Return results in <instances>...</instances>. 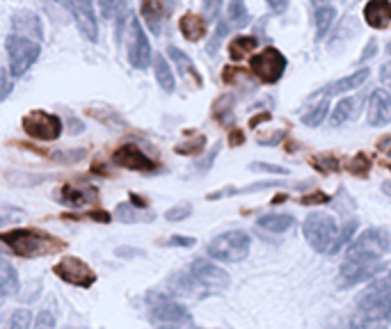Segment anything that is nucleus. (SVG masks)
I'll return each instance as SVG.
<instances>
[{
  "label": "nucleus",
  "mask_w": 391,
  "mask_h": 329,
  "mask_svg": "<svg viewBox=\"0 0 391 329\" xmlns=\"http://www.w3.org/2000/svg\"><path fill=\"white\" fill-rule=\"evenodd\" d=\"M192 213V206L190 203H178V206H172L167 213H165V219L167 222H181V219H188Z\"/></svg>",
  "instance_id": "35"
},
{
  "label": "nucleus",
  "mask_w": 391,
  "mask_h": 329,
  "mask_svg": "<svg viewBox=\"0 0 391 329\" xmlns=\"http://www.w3.org/2000/svg\"><path fill=\"white\" fill-rule=\"evenodd\" d=\"M69 10L74 12V21L81 35L88 39V42L97 44L99 42V23L94 17V3L92 0H72V7Z\"/></svg>",
  "instance_id": "13"
},
{
  "label": "nucleus",
  "mask_w": 391,
  "mask_h": 329,
  "mask_svg": "<svg viewBox=\"0 0 391 329\" xmlns=\"http://www.w3.org/2000/svg\"><path fill=\"white\" fill-rule=\"evenodd\" d=\"M53 274H58L65 284L76 286V288H92L97 284V272L78 256H62L60 261L53 265Z\"/></svg>",
  "instance_id": "9"
},
{
  "label": "nucleus",
  "mask_w": 391,
  "mask_h": 329,
  "mask_svg": "<svg viewBox=\"0 0 391 329\" xmlns=\"http://www.w3.org/2000/svg\"><path fill=\"white\" fill-rule=\"evenodd\" d=\"M7 222H12V215H0V226L7 224Z\"/></svg>",
  "instance_id": "48"
},
{
  "label": "nucleus",
  "mask_w": 391,
  "mask_h": 329,
  "mask_svg": "<svg viewBox=\"0 0 391 329\" xmlns=\"http://www.w3.org/2000/svg\"><path fill=\"white\" fill-rule=\"evenodd\" d=\"M178 30H181V35L188 42H199V39L206 35V19L188 12L181 17V21H178Z\"/></svg>",
  "instance_id": "20"
},
{
  "label": "nucleus",
  "mask_w": 391,
  "mask_h": 329,
  "mask_svg": "<svg viewBox=\"0 0 391 329\" xmlns=\"http://www.w3.org/2000/svg\"><path fill=\"white\" fill-rule=\"evenodd\" d=\"M142 17L151 33H160V21H163V0H142Z\"/></svg>",
  "instance_id": "27"
},
{
  "label": "nucleus",
  "mask_w": 391,
  "mask_h": 329,
  "mask_svg": "<svg viewBox=\"0 0 391 329\" xmlns=\"http://www.w3.org/2000/svg\"><path fill=\"white\" fill-rule=\"evenodd\" d=\"M369 124L371 126H387L391 124V96L385 90H373L369 99Z\"/></svg>",
  "instance_id": "16"
},
{
  "label": "nucleus",
  "mask_w": 391,
  "mask_h": 329,
  "mask_svg": "<svg viewBox=\"0 0 391 329\" xmlns=\"http://www.w3.org/2000/svg\"><path fill=\"white\" fill-rule=\"evenodd\" d=\"M126 37H128V62H131V67L140 69V71L149 69V65L153 62V53H151L149 37H147L140 19H135V17L128 19V35Z\"/></svg>",
  "instance_id": "11"
},
{
  "label": "nucleus",
  "mask_w": 391,
  "mask_h": 329,
  "mask_svg": "<svg viewBox=\"0 0 391 329\" xmlns=\"http://www.w3.org/2000/svg\"><path fill=\"white\" fill-rule=\"evenodd\" d=\"M10 90H12V85H10V81H7L5 71L0 69V99H5L7 94H10Z\"/></svg>",
  "instance_id": "45"
},
{
  "label": "nucleus",
  "mask_w": 391,
  "mask_h": 329,
  "mask_svg": "<svg viewBox=\"0 0 391 329\" xmlns=\"http://www.w3.org/2000/svg\"><path fill=\"white\" fill-rule=\"evenodd\" d=\"M252 169H265V171H272V174H286L284 167H272V164H268V162H254Z\"/></svg>",
  "instance_id": "44"
},
{
  "label": "nucleus",
  "mask_w": 391,
  "mask_h": 329,
  "mask_svg": "<svg viewBox=\"0 0 391 329\" xmlns=\"http://www.w3.org/2000/svg\"><path fill=\"white\" fill-rule=\"evenodd\" d=\"M314 19H316V42H323L327 30L332 28V23L336 19V10L332 5H323V7H318V10H316Z\"/></svg>",
  "instance_id": "28"
},
{
  "label": "nucleus",
  "mask_w": 391,
  "mask_h": 329,
  "mask_svg": "<svg viewBox=\"0 0 391 329\" xmlns=\"http://www.w3.org/2000/svg\"><path fill=\"white\" fill-rule=\"evenodd\" d=\"M7 55H10V74L12 78H21L26 76L33 65L42 55V46L35 39L28 37H19V35H10L5 42Z\"/></svg>",
  "instance_id": "6"
},
{
  "label": "nucleus",
  "mask_w": 391,
  "mask_h": 329,
  "mask_svg": "<svg viewBox=\"0 0 391 329\" xmlns=\"http://www.w3.org/2000/svg\"><path fill=\"white\" fill-rule=\"evenodd\" d=\"M153 74H156V81H158L163 92H174L176 81H174V74H172L169 62L165 60V55L153 53Z\"/></svg>",
  "instance_id": "24"
},
{
  "label": "nucleus",
  "mask_w": 391,
  "mask_h": 329,
  "mask_svg": "<svg viewBox=\"0 0 391 329\" xmlns=\"http://www.w3.org/2000/svg\"><path fill=\"white\" fill-rule=\"evenodd\" d=\"M382 192L389 194V197H391V183H382Z\"/></svg>",
  "instance_id": "49"
},
{
  "label": "nucleus",
  "mask_w": 391,
  "mask_h": 329,
  "mask_svg": "<svg viewBox=\"0 0 391 329\" xmlns=\"http://www.w3.org/2000/svg\"><path fill=\"white\" fill-rule=\"evenodd\" d=\"M49 3H58L62 7H72V0H49Z\"/></svg>",
  "instance_id": "47"
},
{
  "label": "nucleus",
  "mask_w": 391,
  "mask_h": 329,
  "mask_svg": "<svg viewBox=\"0 0 391 329\" xmlns=\"http://www.w3.org/2000/svg\"><path fill=\"white\" fill-rule=\"evenodd\" d=\"M226 17H229V26L233 28H245L249 23V12L245 7V0H229L226 5Z\"/></svg>",
  "instance_id": "30"
},
{
  "label": "nucleus",
  "mask_w": 391,
  "mask_h": 329,
  "mask_svg": "<svg viewBox=\"0 0 391 329\" xmlns=\"http://www.w3.org/2000/svg\"><path fill=\"white\" fill-rule=\"evenodd\" d=\"M12 28H14V35L28 37V39L35 37V42H39V39L44 37L42 19H39L37 14L30 12V10H21V12L14 14V17H12Z\"/></svg>",
  "instance_id": "15"
},
{
  "label": "nucleus",
  "mask_w": 391,
  "mask_h": 329,
  "mask_svg": "<svg viewBox=\"0 0 391 329\" xmlns=\"http://www.w3.org/2000/svg\"><path fill=\"white\" fill-rule=\"evenodd\" d=\"M113 162L117 164V167L133 169V171H153L156 169V162L138 144L117 146L115 153H113Z\"/></svg>",
  "instance_id": "12"
},
{
  "label": "nucleus",
  "mask_w": 391,
  "mask_h": 329,
  "mask_svg": "<svg viewBox=\"0 0 391 329\" xmlns=\"http://www.w3.org/2000/svg\"><path fill=\"white\" fill-rule=\"evenodd\" d=\"M226 30H229V23H226V21H222L220 26H217V30H215L213 39H210V44L206 46L208 55H215V53H217V49H220L222 39H224V35H226Z\"/></svg>",
  "instance_id": "37"
},
{
  "label": "nucleus",
  "mask_w": 391,
  "mask_h": 329,
  "mask_svg": "<svg viewBox=\"0 0 391 329\" xmlns=\"http://www.w3.org/2000/svg\"><path fill=\"white\" fill-rule=\"evenodd\" d=\"M33 329H56V316H53V311H49V309L39 311Z\"/></svg>",
  "instance_id": "36"
},
{
  "label": "nucleus",
  "mask_w": 391,
  "mask_h": 329,
  "mask_svg": "<svg viewBox=\"0 0 391 329\" xmlns=\"http://www.w3.org/2000/svg\"><path fill=\"white\" fill-rule=\"evenodd\" d=\"M391 247V238L382 229H366L350 240L346 249V261L341 263V286H357L366 279H375L389 265L382 261Z\"/></svg>",
  "instance_id": "1"
},
{
  "label": "nucleus",
  "mask_w": 391,
  "mask_h": 329,
  "mask_svg": "<svg viewBox=\"0 0 391 329\" xmlns=\"http://www.w3.org/2000/svg\"><path fill=\"white\" fill-rule=\"evenodd\" d=\"M375 51H378V42H375V39H373V42H369V46H366V49H364V53H362V58H359V62H366L369 58H373Z\"/></svg>",
  "instance_id": "46"
},
{
  "label": "nucleus",
  "mask_w": 391,
  "mask_h": 329,
  "mask_svg": "<svg viewBox=\"0 0 391 329\" xmlns=\"http://www.w3.org/2000/svg\"><path fill=\"white\" fill-rule=\"evenodd\" d=\"M23 130H26L28 137L39 140V142H53L62 135V119L58 115L46 112V110H33L23 117L21 121Z\"/></svg>",
  "instance_id": "7"
},
{
  "label": "nucleus",
  "mask_w": 391,
  "mask_h": 329,
  "mask_svg": "<svg viewBox=\"0 0 391 329\" xmlns=\"http://www.w3.org/2000/svg\"><path fill=\"white\" fill-rule=\"evenodd\" d=\"M314 103L309 106V110H304L302 112V124L304 126H318V124H323L325 121V117L327 112H330V96L327 94H323V96H316V99H311Z\"/></svg>",
  "instance_id": "22"
},
{
  "label": "nucleus",
  "mask_w": 391,
  "mask_h": 329,
  "mask_svg": "<svg viewBox=\"0 0 391 329\" xmlns=\"http://www.w3.org/2000/svg\"><path fill=\"white\" fill-rule=\"evenodd\" d=\"M357 108H359V101L357 99H343L336 103V108L332 110V117H330V124L334 128L343 126L346 121H350L353 117H357Z\"/></svg>",
  "instance_id": "25"
},
{
  "label": "nucleus",
  "mask_w": 391,
  "mask_h": 329,
  "mask_svg": "<svg viewBox=\"0 0 391 329\" xmlns=\"http://www.w3.org/2000/svg\"><path fill=\"white\" fill-rule=\"evenodd\" d=\"M265 3L275 14H284L288 10V0H265Z\"/></svg>",
  "instance_id": "43"
},
{
  "label": "nucleus",
  "mask_w": 391,
  "mask_h": 329,
  "mask_svg": "<svg viewBox=\"0 0 391 329\" xmlns=\"http://www.w3.org/2000/svg\"><path fill=\"white\" fill-rule=\"evenodd\" d=\"M380 81L391 92V62H385V65L380 67Z\"/></svg>",
  "instance_id": "42"
},
{
  "label": "nucleus",
  "mask_w": 391,
  "mask_h": 329,
  "mask_svg": "<svg viewBox=\"0 0 391 329\" xmlns=\"http://www.w3.org/2000/svg\"><path fill=\"white\" fill-rule=\"evenodd\" d=\"M17 293H19V272L7 258L0 256V300H7V297Z\"/></svg>",
  "instance_id": "19"
},
{
  "label": "nucleus",
  "mask_w": 391,
  "mask_h": 329,
  "mask_svg": "<svg viewBox=\"0 0 391 329\" xmlns=\"http://www.w3.org/2000/svg\"><path fill=\"white\" fill-rule=\"evenodd\" d=\"M5 329H33V311L17 309L7 320Z\"/></svg>",
  "instance_id": "33"
},
{
  "label": "nucleus",
  "mask_w": 391,
  "mask_h": 329,
  "mask_svg": "<svg viewBox=\"0 0 391 329\" xmlns=\"http://www.w3.org/2000/svg\"><path fill=\"white\" fill-rule=\"evenodd\" d=\"M147 318L156 325V329H185L192 323L183 304H178L172 295L163 293L147 295Z\"/></svg>",
  "instance_id": "3"
},
{
  "label": "nucleus",
  "mask_w": 391,
  "mask_h": 329,
  "mask_svg": "<svg viewBox=\"0 0 391 329\" xmlns=\"http://www.w3.org/2000/svg\"><path fill=\"white\" fill-rule=\"evenodd\" d=\"M165 247H192L194 245V238L190 236H172L169 240L163 242Z\"/></svg>",
  "instance_id": "39"
},
{
  "label": "nucleus",
  "mask_w": 391,
  "mask_h": 329,
  "mask_svg": "<svg viewBox=\"0 0 391 329\" xmlns=\"http://www.w3.org/2000/svg\"><path fill=\"white\" fill-rule=\"evenodd\" d=\"M85 155H88V149H67V151H53L51 158L60 164H74L81 162Z\"/></svg>",
  "instance_id": "34"
},
{
  "label": "nucleus",
  "mask_w": 391,
  "mask_h": 329,
  "mask_svg": "<svg viewBox=\"0 0 391 329\" xmlns=\"http://www.w3.org/2000/svg\"><path fill=\"white\" fill-rule=\"evenodd\" d=\"M167 55L172 58V62H174V65H176L178 74H181L183 78H192L194 83L201 85V76H199V71H197V67L192 65V60L188 58V55H185L181 49H176V46H169V49H167Z\"/></svg>",
  "instance_id": "23"
},
{
  "label": "nucleus",
  "mask_w": 391,
  "mask_h": 329,
  "mask_svg": "<svg viewBox=\"0 0 391 329\" xmlns=\"http://www.w3.org/2000/svg\"><path fill=\"white\" fill-rule=\"evenodd\" d=\"M115 256L119 258H133V256H144L142 249H133V247H117L115 249Z\"/></svg>",
  "instance_id": "41"
},
{
  "label": "nucleus",
  "mask_w": 391,
  "mask_h": 329,
  "mask_svg": "<svg viewBox=\"0 0 391 329\" xmlns=\"http://www.w3.org/2000/svg\"><path fill=\"white\" fill-rule=\"evenodd\" d=\"M115 217L119 219V222H151V213H142L140 208H135L133 203H119V206L115 208Z\"/></svg>",
  "instance_id": "31"
},
{
  "label": "nucleus",
  "mask_w": 391,
  "mask_h": 329,
  "mask_svg": "<svg viewBox=\"0 0 391 329\" xmlns=\"http://www.w3.org/2000/svg\"><path fill=\"white\" fill-rule=\"evenodd\" d=\"M350 329H391V323H389V320H378V318L362 316V313L355 311V316L350 318Z\"/></svg>",
  "instance_id": "32"
},
{
  "label": "nucleus",
  "mask_w": 391,
  "mask_h": 329,
  "mask_svg": "<svg viewBox=\"0 0 391 329\" xmlns=\"http://www.w3.org/2000/svg\"><path fill=\"white\" fill-rule=\"evenodd\" d=\"M249 245H252V238H249L247 231L233 229L215 236L213 240L206 245V254L210 261H222V263H238L242 258H247L249 254Z\"/></svg>",
  "instance_id": "4"
},
{
  "label": "nucleus",
  "mask_w": 391,
  "mask_h": 329,
  "mask_svg": "<svg viewBox=\"0 0 391 329\" xmlns=\"http://www.w3.org/2000/svg\"><path fill=\"white\" fill-rule=\"evenodd\" d=\"M387 51H389V55H391V42H389V46H387Z\"/></svg>",
  "instance_id": "51"
},
{
  "label": "nucleus",
  "mask_w": 391,
  "mask_h": 329,
  "mask_svg": "<svg viewBox=\"0 0 391 329\" xmlns=\"http://www.w3.org/2000/svg\"><path fill=\"white\" fill-rule=\"evenodd\" d=\"M302 233L311 247L320 254H332V249L339 240V224L327 213H311L302 224Z\"/></svg>",
  "instance_id": "5"
},
{
  "label": "nucleus",
  "mask_w": 391,
  "mask_h": 329,
  "mask_svg": "<svg viewBox=\"0 0 391 329\" xmlns=\"http://www.w3.org/2000/svg\"><path fill=\"white\" fill-rule=\"evenodd\" d=\"M220 7H222V0H204V5H201V10H204V19L213 21L217 14H220Z\"/></svg>",
  "instance_id": "38"
},
{
  "label": "nucleus",
  "mask_w": 391,
  "mask_h": 329,
  "mask_svg": "<svg viewBox=\"0 0 391 329\" xmlns=\"http://www.w3.org/2000/svg\"><path fill=\"white\" fill-rule=\"evenodd\" d=\"M201 149H204V137H197L194 140V144H181V146H176V151L178 153H199Z\"/></svg>",
  "instance_id": "40"
},
{
  "label": "nucleus",
  "mask_w": 391,
  "mask_h": 329,
  "mask_svg": "<svg viewBox=\"0 0 391 329\" xmlns=\"http://www.w3.org/2000/svg\"><path fill=\"white\" fill-rule=\"evenodd\" d=\"M99 199V192L97 187H85V185H74V183H65L60 190V203H65V206L74 208V210H81L85 206H90Z\"/></svg>",
  "instance_id": "14"
},
{
  "label": "nucleus",
  "mask_w": 391,
  "mask_h": 329,
  "mask_svg": "<svg viewBox=\"0 0 391 329\" xmlns=\"http://www.w3.org/2000/svg\"><path fill=\"white\" fill-rule=\"evenodd\" d=\"M364 19L375 30L389 28L391 26V3L389 0H369L364 7Z\"/></svg>",
  "instance_id": "17"
},
{
  "label": "nucleus",
  "mask_w": 391,
  "mask_h": 329,
  "mask_svg": "<svg viewBox=\"0 0 391 329\" xmlns=\"http://www.w3.org/2000/svg\"><path fill=\"white\" fill-rule=\"evenodd\" d=\"M0 242L21 258H42L65 249V242L56 240L42 229H12L0 233Z\"/></svg>",
  "instance_id": "2"
},
{
  "label": "nucleus",
  "mask_w": 391,
  "mask_h": 329,
  "mask_svg": "<svg viewBox=\"0 0 391 329\" xmlns=\"http://www.w3.org/2000/svg\"><path fill=\"white\" fill-rule=\"evenodd\" d=\"M188 274L197 281L199 288L206 295L220 293L229 286V277H226V272L220 268V265H215L213 261H210V258H197V261H192L190 268H188Z\"/></svg>",
  "instance_id": "10"
},
{
  "label": "nucleus",
  "mask_w": 391,
  "mask_h": 329,
  "mask_svg": "<svg viewBox=\"0 0 391 329\" xmlns=\"http://www.w3.org/2000/svg\"><path fill=\"white\" fill-rule=\"evenodd\" d=\"M249 69H252V74L259 78L261 83L275 85L286 71V58L281 55V51L270 46V49H263L261 53L249 58Z\"/></svg>",
  "instance_id": "8"
},
{
  "label": "nucleus",
  "mask_w": 391,
  "mask_h": 329,
  "mask_svg": "<svg viewBox=\"0 0 391 329\" xmlns=\"http://www.w3.org/2000/svg\"><path fill=\"white\" fill-rule=\"evenodd\" d=\"M371 71L369 69H359V71L350 74L346 78H339V81H334L332 85H327V87L323 90V94H327V96H332V94H348V92H355L357 87H362V85L369 81Z\"/></svg>",
  "instance_id": "18"
},
{
  "label": "nucleus",
  "mask_w": 391,
  "mask_h": 329,
  "mask_svg": "<svg viewBox=\"0 0 391 329\" xmlns=\"http://www.w3.org/2000/svg\"><path fill=\"white\" fill-rule=\"evenodd\" d=\"M293 224H295V219L288 213H268L256 219V226L268 233H286Z\"/></svg>",
  "instance_id": "21"
},
{
  "label": "nucleus",
  "mask_w": 391,
  "mask_h": 329,
  "mask_svg": "<svg viewBox=\"0 0 391 329\" xmlns=\"http://www.w3.org/2000/svg\"><path fill=\"white\" fill-rule=\"evenodd\" d=\"M311 3H314V5H318V7H323V3H325V0H311Z\"/></svg>",
  "instance_id": "50"
},
{
  "label": "nucleus",
  "mask_w": 391,
  "mask_h": 329,
  "mask_svg": "<svg viewBox=\"0 0 391 329\" xmlns=\"http://www.w3.org/2000/svg\"><path fill=\"white\" fill-rule=\"evenodd\" d=\"M99 10L103 14V19H117L119 21V28L117 33L122 35V26H124V14L128 12V0H97Z\"/></svg>",
  "instance_id": "26"
},
{
  "label": "nucleus",
  "mask_w": 391,
  "mask_h": 329,
  "mask_svg": "<svg viewBox=\"0 0 391 329\" xmlns=\"http://www.w3.org/2000/svg\"><path fill=\"white\" fill-rule=\"evenodd\" d=\"M256 46H259V39L256 37H233L229 44V58L233 62H238L245 58V55L254 53Z\"/></svg>",
  "instance_id": "29"
}]
</instances>
